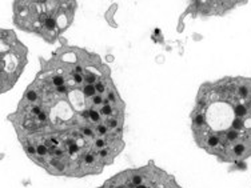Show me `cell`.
<instances>
[{
  "instance_id": "6da1fadb",
  "label": "cell",
  "mask_w": 251,
  "mask_h": 188,
  "mask_svg": "<svg viewBox=\"0 0 251 188\" xmlns=\"http://www.w3.org/2000/svg\"><path fill=\"white\" fill-rule=\"evenodd\" d=\"M125 101L107 64L60 44L25 88L8 120L25 155L53 176L100 174L125 148Z\"/></svg>"
},
{
  "instance_id": "8992f818",
  "label": "cell",
  "mask_w": 251,
  "mask_h": 188,
  "mask_svg": "<svg viewBox=\"0 0 251 188\" xmlns=\"http://www.w3.org/2000/svg\"><path fill=\"white\" fill-rule=\"evenodd\" d=\"M235 4H241V1H197L190 5V10L193 15H222Z\"/></svg>"
},
{
  "instance_id": "5b68a950",
  "label": "cell",
  "mask_w": 251,
  "mask_h": 188,
  "mask_svg": "<svg viewBox=\"0 0 251 188\" xmlns=\"http://www.w3.org/2000/svg\"><path fill=\"white\" fill-rule=\"evenodd\" d=\"M0 90L10 91L27 64V48L11 29H1Z\"/></svg>"
},
{
  "instance_id": "277c9868",
  "label": "cell",
  "mask_w": 251,
  "mask_h": 188,
  "mask_svg": "<svg viewBox=\"0 0 251 188\" xmlns=\"http://www.w3.org/2000/svg\"><path fill=\"white\" fill-rule=\"evenodd\" d=\"M98 188H182L173 175L159 168L156 164H149L122 171Z\"/></svg>"
},
{
  "instance_id": "7a4b0ae2",
  "label": "cell",
  "mask_w": 251,
  "mask_h": 188,
  "mask_svg": "<svg viewBox=\"0 0 251 188\" xmlns=\"http://www.w3.org/2000/svg\"><path fill=\"white\" fill-rule=\"evenodd\" d=\"M198 147L242 169L251 158V79L223 77L199 88L191 112Z\"/></svg>"
},
{
  "instance_id": "3957f363",
  "label": "cell",
  "mask_w": 251,
  "mask_h": 188,
  "mask_svg": "<svg viewBox=\"0 0 251 188\" xmlns=\"http://www.w3.org/2000/svg\"><path fill=\"white\" fill-rule=\"evenodd\" d=\"M77 8L70 0L15 1L14 22L20 29L53 43L67 31Z\"/></svg>"
}]
</instances>
